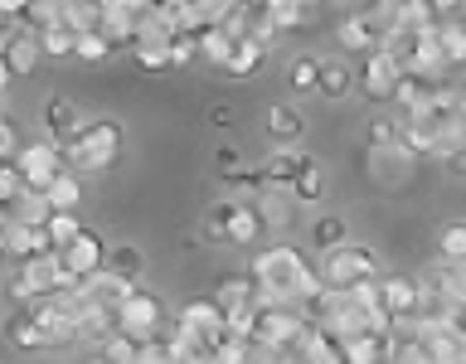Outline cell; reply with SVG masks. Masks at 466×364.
Masks as SVG:
<instances>
[{
    "label": "cell",
    "mask_w": 466,
    "mask_h": 364,
    "mask_svg": "<svg viewBox=\"0 0 466 364\" xmlns=\"http://www.w3.org/2000/svg\"><path fill=\"white\" fill-rule=\"evenodd\" d=\"M10 78H15V73H10V64H5V58H0V93L10 87Z\"/></svg>",
    "instance_id": "obj_48"
},
{
    "label": "cell",
    "mask_w": 466,
    "mask_h": 364,
    "mask_svg": "<svg viewBox=\"0 0 466 364\" xmlns=\"http://www.w3.org/2000/svg\"><path fill=\"white\" fill-rule=\"evenodd\" d=\"M224 199H228V195H224ZM258 233H268V218H262V204L228 199V243H253Z\"/></svg>",
    "instance_id": "obj_14"
},
{
    "label": "cell",
    "mask_w": 466,
    "mask_h": 364,
    "mask_svg": "<svg viewBox=\"0 0 466 364\" xmlns=\"http://www.w3.org/2000/svg\"><path fill=\"white\" fill-rule=\"evenodd\" d=\"M20 195H25L20 166H15V160H0V204H15Z\"/></svg>",
    "instance_id": "obj_39"
},
{
    "label": "cell",
    "mask_w": 466,
    "mask_h": 364,
    "mask_svg": "<svg viewBox=\"0 0 466 364\" xmlns=\"http://www.w3.org/2000/svg\"><path fill=\"white\" fill-rule=\"evenodd\" d=\"M428 364H466V340L451 326H413Z\"/></svg>",
    "instance_id": "obj_10"
},
{
    "label": "cell",
    "mask_w": 466,
    "mask_h": 364,
    "mask_svg": "<svg viewBox=\"0 0 466 364\" xmlns=\"http://www.w3.org/2000/svg\"><path fill=\"white\" fill-rule=\"evenodd\" d=\"M5 340H10L15 349H44V330H39V320L29 316V311H15V316L5 320Z\"/></svg>",
    "instance_id": "obj_23"
},
{
    "label": "cell",
    "mask_w": 466,
    "mask_h": 364,
    "mask_svg": "<svg viewBox=\"0 0 466 364\" xmlns=\"http://www.w3.org/2000/svg\"><path fill=\"white\" fill-rule=\"evenodd\" d=\"M87 364H107V359H102V355H93V359H87Z\"/></svg>",
    "instance_id": "obj_49"
},
{
    "label": "cell",
    "mask_w": 466,
    "mask_h": 364,
    "mask_svg": "<svg viewBox=\"0 0 466 364\" xmlns=\"http://www.w3.org/2000/svg\"><path fill=\"white\" fill-rule=\"evenodd\" d=\"M20 156V141H15V122L10 116H0V160H15Z\"/></svg>",
    "instance_id": "obj_44"
},
{
    "label": "cell",
    "mask_w": 466,
    "mask_h": 364,
    "mask_svg": "<svg viewBox=\"0 0 466 364\" xmlns=\"http://www.w3.org/2000/svg\"><path fill=\"white\" fill-rule=\"evenodd\" d=\"M195 54H199V39L180 35V39L170 44V68H185V64H195Z\"/></svg>",
    "instance_id": "obj_43"
},
{
    "label": "cell",
    "mask_w": 466,
    "mask_h": 364,
    "mask_svg": "<svg viewBox=\"0 0 466 364\" xmlns=\"http://www.w3.org/2000/svg\"><path fill=\"white\" fill-rule=\"evenodd\" d=\"M287 195L297 199V204H316L320 195H326V170H320L316 160L306 156V166H301V175H297V185H291Z\"/></svg>",
    "instance_id": "obj_25"
},
{
    "label": "cell",
    "mask_w": 466,
    "mask_h": 364,
    "mask_svg": "<svg viewBox=\"0 0 466 364\" xmlns=\"http://www.w3.org/2000/svg\"><path fill=\"white\" fill-rule=\"evenodd\" d=\"M447 326H451V330H457V335H461V340H466V301H457V306H451V316H447Z\"/></svg>",
    "instance_id": "obj_47"
},
{
    "label": "cell",
    "mask_w": 466,
    "mask_h": 364,
    "mask_svg": "<svg viewBox=\"0 0 466 364\" xmlns=\"http://www.w3.org/2000/svg\"><path fill=\"white\" fill-rule=\"evenodd\" d=\"M442 73H418V78H403L399 83V97H393V107L403 112V122L408 116H428V107L437 102V93H442Z\"/></svg>",
    "instance_id": "obj_12"
},
{
    "label": "cell",
    "mask_w": 466,
    "mask_h": 364,
    "mask_svg": "<svg viewBox=\"0 0 466 364\" xmlns=\"http://www.w3.org/2000/svg\"><path fill=\"white\" fill-rule=\"evenodd\" d=\"M345 243H355L350 238V224L345 218H335V214H326V218H316L311 224V248H320V253H335V248H345Z\"/></svg>",
    "instance_id": "obj_20"
},
{
    "label": "cell",
    "mask_w": 466,
    "mask_h": 364,
    "mask_svg": "<svg viewBox=\"0 0 466 364\" xmlns=\"http://www.w3.org/2000/svg\"><path fill=\"white\" fill-rule=\"evenodd\" d=\"M97 355H102V359H107V364H141V355H146V345L137 340V335H127V330H116V335H112V340H107V345H102V349H97Z\"/></svg>",
    "instance_id": "obj_29"
},
{
    "label": "cell",
    "mask_w": 466,
    "mask_h": 364,
    "mask_svg": "<svg viewBox=\"0 0 466 364\" xmlns=\"http://www.w3.org/2000/svg\"><path fill=\"white\" fill-rule=\"evenodd\" d=\"M262 136H268L277 151H297V141L306 136V116L291 107V102H272L262 112Z\"/></svg>",
    "instance_id": "obj_9"
},
{
    "label": "cell",
    "mask_w": 466,
    "mask_h": 364,
    "mask_svg": "<svg viewBox=\"0 0 466 364\" xmlns=\"http://www.w3.org/2000/svg\"><path fill=\"white\" fill-rule=\"evenodd\" d=\"M49 253H58L54 238H49V228L5 224V258H10V262H20V268H29V262H39V258H49Z\"/></svg>",
    "instance_id": "obj_11"
},
{
    "label": "cell",
    "mask_w": 466,
    "mask_h": 364,
    "mask_svg": "<svg viewBox=\"0 0 466 364\" xmlns=\"http://www.w3.org/2000/svg\"><path fill=\"white\" fill-rule=\"evenodd\" d=\"M248 277L258 282V291H262V301H268V306H301L306 291L320 287V272H311L306 253H301V248H291V243L262 248V253L253 258V268H248Z\"/></svg>",
    "instance_id": "obj_1"
},
{
    "label": "cell",
    "mask_w": 466,
    "mask_h": 364,
    "mask_svg": "<svg viewBox=\"0 0 466 364\" xmlns=\"http://www.w3.org/2000/svg\"><path fill=\"white\" fill-rule=\"evenodd\" d=\"M233 44H238V39H228L224 29L214 25V29H204V35H199V54H204V58H214V64L224 68V64H228V54H233Z\"/></svg>",
    "instance_id": "obj_37"
},
{
    "label": "cell",
    "mask_w": 466,
    "mask_h": 364,
    "mask_svg": "<svg viewBox=\"0 0 466 364\" xmlns=\"http://www.w3.org/2000/svg\"><path fill=\"white\" fill-rule=\"evenodd\" d=\"M15 166H20V180H25V189H49L58 175H64L68 166H64V151H58L54 141H29V146H20V156H15Z\"/></svg>",
    "instance_id": "obj_5"
},
{
    "label": "cell",
    "mask_w": 466,
    "mask_h": 364,
    "mask_svg": "<svg viewBox=\"0 0 466 364\" xmlns=\"http://www.w3.org/2000/svg\"><path fill=\"white\" fill-rule=\"evenodd\" d=\"M137 68H146V73L170 68V49H151V44H141V49H137Z\"/></svg>",
    "instance_id": "obj_42"
},
{
    "label": "cell",
    "mask_w": 466,
    "mask_h": 364,
    "mask_svg": "<svg viewBox=\"0 0 466 364\" xmlns=\"http://www.w3.org/2000/svg\"><path fill=\"white\" fill-rule=\"evenodd\" d=\"M340 44H345L350 54H364V58L384 49V44H379V35L370 29V20H364V15H355V20H345V25H340Z\"/></svg>",
    "instance_id": "obj_22"
},
{
    "label": "cell",
    "mask_w": 466,
    "mask_h": 364,
    "mask_svg": "<svg viewBox=\"0 0 466 364\" xmlns=\"http://www.w3.org/2000/svg\"><path fill=\"white\" fill-rule=\"evenodd\" d=\"M214 301L233 316V311H253V306L262 301V291H258L253 277H228V282H218V287H214Z\"/></svg>",
    "instance_id": "obj_16"
},
{
    "label": "cell",
    "mask_w": 466,
    "mask_h": 364,
    "mask_svg": "<svg viewBox=\"0 0 466 364\" xmlns=\"http://www.w3.org/2000/svg\"><path fill=\"white\" fill-rule=\"evenodd\" d=\"M399 116H374L370 122V151H399Z\"/></svg>",
    "instance_id": "obj_36"
},
{
    "label": "cell",
    "mask_w": 466,
    "mask_h": 364,
    "mask_svg": "<svg viewBox=\"0 0 466 364\" xmlns=\"http://www.w3.org/2000/svg\"><path fill=\"white\" fill-rule=\"evenodd\" d=\"M350 87H355V78H350V68L345 64H335V58H320V83H316V93H326V97H350Z\"/></svg>",
    "instance_id": "obj_27"
},
{
    "label": "cell",
    "mask_w": 466,
    "mask_h": 364,
    "mask_svg": "<svg viewBox=\"0 0 466 364\" xmlns=\"http://www.w3.org/2000/svg\"><path fill=\"white\" fill-rule=\"evenodd\" d=\"M399 122H403V116H399ZM399 151H403L408 160H413V156H432V131H428V122H418V116H413V122H403V126H399Z\"/></svg>",
    "instance_id": "obj_30"
},
{
    "label": "cell",
    "mask_w": 466,
    "mask_h": 364,
    "mask_svg": "<svg viewBox=\"0 0 466 364\" xmlns=\"http://www.w3.org/2000/svg\"><path fill=\"white\" fill-rule=\"evenodd\" d=\"M199 238H204V243H214V248H224V243H228V199L209 204V214H204Z\"/></svg>",
    "instance_id": "obj_33"
},
{
    "label": "cell",
    "mask_w": 466,
    "mask_h": 364,
    "mask_svg": "<svg viewBox=\"0 0 466 364\" xmlns=\"http://www.w3.org/2000/svg\"><path fill=\"white\" fill-rule=\"evenodd\" d=\"M107 54H112V44L102 35H78V54H73V58H83V64H102Z\"/></svg>",
    "instance_id": "obj_41"
},
{
    "label": "cell",
    "mask_w": 466,
    "mask_h": 364,
    "mask_svg": "<svg viewBox=\"0 0 466 364\" xmlns=\"http://www.w3.org/2000/svg\"><path fill=\"white\" fill-rule=\"evenodd\" d=\"M268 15H272V29H277V35H291V29H306V25L316 20L306 5H291V0H272Z\"/></svg>",
    "instance_id": "obj_28"
},
{
    "label": "cell",
    "mask_w": 466,
    "mask_h": 364,
    "mask_svg": "<svg viewBox=\"0 0 466 364\" xmlns=\"http://www.w3.org/2000/svg\"><path fill=\"white\" fill-rule=\"evenodd\" d=\"M39 35H29V29H15V39H10V49H5V64L15 78H29V73L39 68Z\"/></svg>",
    "instance_id": "obj_17"
},
{
    "label": "cell",
    "mask_w": 466,
    "mask_h": 364,
    "mask_svg": "<svg viewBox=\"0 0 466 364\" xmlns=\"http://www.w3.org/2000/svg\"><path fill=\"white\" fill-rule=\"evenodd\" d=\"M399 83H403V68L393 64V58L379 49L364 58V73H360V93L370 97V102H393L399 97Z\"/></svg>",
    "instance_id": "obj_8"
},
{
    "label": "cell",
    "mask_w": 466,
    "mask_h": 364,
    "mask_svg": "<svg viewBox=\"0 0 466 364\" xmlns=\"http://www.w3.org/2000/svg\"><path fill=\"white\" fill-rule=\"evenodd\" d=\"M107 272H116V277H127V282H137V287H141V272H146V258H141V248H131V243H116L112 253H107Z\"/></svg>",
    "instance_id": "obj_26"
},
{
    "label": "cell",
    "mask_w": 466,
    "mask_h": 364,
    "mask_svg": "<svg viewBox=\"0 0 466 364\" xmlns=\"http://www.w3.org/2000/svg\"><path fill=\"white\" fill-rule=\"evenodd\" d=\"M437 253H442V262H466V224L461 218L437 233Z\"/></svg>",
    "instance_id": "obj_35"
},
{
    "label": "cell",
    "mask_w": 466,
    "mask_h": 364,
    "mask_svg": "<svg viewBox=\"0 0 466 364\" xmlns=\"http://www.w3.org/2000/svg\"><path fill=\"white\" fill-rule=\"evenodd\" d=\"M442 170L451 175V180H466V146H457L451 156H442Z\"/></svg>",
    "instance_id": "obj_45"
},
{
    "label": "cell",
    "mask_w": 466,
    "mask_h": 364,
    "mask_svg": "<svg viewBox=\"0 0 466 364\" xmlns=\"http://www.w3.org/2000/svg\"><path fill=\"white\" fill-rule=\"evenodd\" d=\"M287 83H291V93H311V87L320 83V58H311V54L291 58V68H287Z\"/></svg>",
    "instance_id": "obj_32"
},
{
    "label": "cell",
    "mask_w": 466,
    "mask_h": 364,
    "mask_svg": "<svg viewBox=\"0 0 466 364\" xmlns=\"http://www.w3.org/2000/svg\"><path fill=\"white\" fill-rule=\"evenodd\" d=\"M107 253H112V248L102 243V233L83 224V233H78V238H73V243L64 248V253H58V262H64V272L73 277V282H78V287H87L97 272H107Z\"/></svg>",
    "instance_id": "obj_4"
},
{
    "label": "cell",
    "mask_w": 466,
    "mask_h": 364,
    "mask_svg": "<svg viewBox=\"0 0 466 364\" xmlns=\"http://www.w3.org/2000/svg\"><path fill=\"white\" fill-rule=\"evenodd\" d=\"M379 297H384V311L399 320V326H413L418 311H422L418 272H384V277H379Z\"/></svg>",
    "instance_id": "obj_6"
},
{
    "label": "cell",
    "mask_w": 466,
    "mask_h": 364,
    "mask_svg": "<svg viewBox=\"0 0 466 364\" xmlns=\"http://www.w3.org/2000/svg\"><path fill=\"white\" fill-rule=\"evenodd\" d=\"M54 218V204L39 195V189H25L20 199L10 204V224H25V228H49Z\"/></svg>",
    "instance_id": "obj_18"
},
{
    "label": "cell",
    "mask_w": 466,
    "mask_h": 364,
    "mask_svg": "<svg viewBox=\"0 0 466 364\" xmlns=\"http://www.w3.org/2000/svg\"><path fill=\"white\" fill-rule=\"evenodd\" d=\"M301 166H306L301 151H272V160L262 166V185L268 189H291L297 175H301Z\"/></svg>",
    "instance_id": "obj_19"
},
{
    "label": "cell",
    "mask_w": 466,
    "mask_h": 364,
    "mask_svg": "<svg viewBox=\"0 0 466 364\" xmlns=\"http://www.w3.org/2000/svg\"><path fill=\"white\" fill-rule=\"evenodd\" d=\"M209 126H218V131L233 126V107H228V102H214V107H209Z\"/></svg>",
    "instance_id": "obj_46"
},
{
    "label": "cell",
    "mask_w": 466,
    "mask_h": 364,
    "mask_svg": "<svg viewBox=\"0 0 466 364\" xmlns=\"http://www.w3.org/2000/svg\"><path fill=\"white\" fill-rule=\"evenodd\" d=\"M214 170L224 175V185H228L233 175L248 170V166H243V151H238V146H218V151H214Z\"/></svg>",
    "instance_id": "obj_40"
},
{
    "label": "cell",
    "mask_w": 466,
    "mask_h": 364,
    "mask_svg": "<svg viewBox=\"0 0 466 364\" xmlns=\"http://www.w3.org/2000/svg\"><path fill=\"white\" fill-rule=\"evenodd\" d=\"M0 116H5V93H0Z\"/></svg>",
    "instance_id": "obj_50"
},
{
    "label": "cell",
    "mask_w": 466,
    "mask_h": 364,
    "mask_svg": "<svg viewBox=\"0 0 466 364\" xmlns=\"http://www.w3.org/2000/svg\"><path fill=\"white\" fill-rule=\"evenodd\" d=\"M44 131H49V141L64 151V146L83 131V122H78V102H68V97H54L49 107H44Z\"/></svg>",
    "instance_id": "obj_13"
},
{
    "label": "cell",
    "mask_w": 466,
    "mask_h": 364,
    "mask_svg": "<svg viewBox=\"0 0 466 364\" xmlns=\"http://www.w3.org/2000/svg\"><path fill=\"white\" fill-rule=\"evenodd\" d=\"M44 199L54 204V214H78V199H83V180L73 170H64L58 180L44 189Z\"/></svg>",
    "instance_id": "obj_21"
},
{
    "label": "cell",
    "mask_w": 466,
    "mask_h": 364,
    "mask_svg": "<svg viewBox=\"0 0 466 364\" xmlns=\"http://www.w3.org/2000/svg\"><path fill=\"white\" fill-rule=\"evenodd\" d=\"M116 316H122V330H127V335H137L141 345L151 340V335H156V330L170 320L166 301H160L156 291H146V287H137V291H131V297L122 301V311H116Z\"/></svg>",
    "instance_id": "obj_7"
},
{
    "label": "cell",
    "mask_w": 466,
    "mask_h": 364,
    "mask_svg": "<svg viewBox=\"0 0 466 364\" xmlns=\"http://www.w3.org/2000/svg\"><path fill=\"white\" fill-rule=\"evenodd\" d=\"M461 116H466V102H461Z\"/></svg>",
    "instance_id": "obj_51"
},
{
    "label": "cell",
    "mask_w": 466,
    "mask_h": 364,
    "mask_svg": "<svg viewBox=\"0 0 466 364\" xmlns=\"http://www.w3.org/2000/svg\"><path fill=\"white\" fill-rule=\"evenodd\" d=\"M116 151H122V122L116 116H87L83 131L64 146V166L78 175H97V170H107Z\"/></svg>",
    "instance_id": "obj_2"
},
{
    "label": "cell",
    "mask_w": 466,
    "mask_h": 364,
    "mask_svg": "<svg viewBox=\"0 0 466 364\" xmlns=\"http://www.w3.org/2000/svg\"><path fill=\"white\" fill-rule=\"evenodd\" d=\"M78 233H83L78 214H54V218H49V238H54V248H58V253H64V248H68L73 238H78Z\"/></svg>",
    "instance_id": "obj_38"
},
{
    "label": "cell",
    "mask_w": 466,
    "mask_h": 364,
    "mask_svg": "<svg viewBox=\"0 0 466 364\" xmlns=\"http://www.w3.org/2000/svg\"><path fill=\"white\" fill-rule=\"evenodd\" d=\"M258 204H262V218H268V228H287V224H291V204H297V199H291L287 189H268V195H262Z\"/></svg>",
    "instance_id": "obj_31"
},
{
    "label": "cell",
    "mask_w": 466,
    "mask_h": 364,
    "mask_svg": "<svg viewBox=\"0 0 466 364\" xmlns=\"http://www.w3.org/2000/svg\"><path fill=\"white\" fill-rule=\"evenodd\" d=\"M379 277H384V268H379V253L370 243L335 248V253L326 258V268H320V282H326L330 291H360L364 282H379Z\"/></svg>",
    "instance_id": "obj_3"
},
{
    "label": "cell",
    "mask_w": 466,
    "mask_h": 364,
    "mask_svg": "<svg viewBox=\"0 0 466 364\" xmlns=\"http://www.w3.org/2000/svg\"><path fill=\"white\" fill-rule=\"evenodd\" d=\"M262 58H268V49H262V44H253V39H243V44H233L224 73H233V78H253V73L262 68Z\"/></svg>",
    "instance_id": "obj_24"
},
{
    "label": "cell",
    "mask_w": 466,
    "mask_h": 364,
    "mask_svg": "<svg viewBox=\"0 0 466 364\" xmlns=\"http://www.w3.org/2000/svg\"><path fill=\"white\" fill-rule=\"evenodd\" d=\"M83 291V301H93V306H112V311H122V301L137 291V282H127V277H116V272H97Z\"/></svg>",
    "instance_id": "obj_15"
},
{
    "label": "cell",
    "mask_w": 466,
    "mask_h": 364,
    "mask_svg": "<svg viewBox=\"0 0 466 364\" xmlns=\"http://www.w3.org/2000/svg\"><path fill=\"white\" fill-rule=\"evenodd\" d=\"M39 49L49 58H73V54H78V35H73L68 25H54L49 35H39Z\"/></svg>",
    "instance_id": "obj_34"
}]
</instances>
